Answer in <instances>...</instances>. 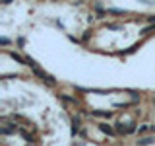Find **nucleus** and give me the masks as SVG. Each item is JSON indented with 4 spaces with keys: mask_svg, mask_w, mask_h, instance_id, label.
<instances>
[{
    "mask_svg": "<svg viewBox=\"0 0 155 146\" xmlns=\"http://www.w3.org/2000/svg\"><path fill=\"white\" fill-rule=\"evenodd\" d=\"M0 43H2V45H10V39L8 37H0Z\"/></svg>",
    "mask_w": 155,
    "mask_h": 146,
    "instance_id": "ddd939ff",
    "label": "nucleus"
},
{
    "mask_svg": "<svg viewBox=\"0 0 155 146\" xmlns=\"http://www.w3.org/2000/svg\"><path fill=\"white\" fill-rule=\"evenodd\" d=\"M18 45H19V47H23V45H25V39L19 37V39H18Z\"/></svg>",
    "mask_w": 155,
    "mask_h": 146,
    "instance_id": "4468645a",
    "label": "nucleus"
},
{
    "mask_svg": "<svg viewBox=\"0 0 155 146\" xmlns=\"http://www.w3.org/2000/svg\"><path fill=\"white\" fill-rule=\"evenodd\" d=\"M10 2H12V0H2V4H4V6H6V4H10Z\"/></svg>",
    "mask_w": 155,
    "mask_h": 146,
    "instance_id": "2eb2a0df",
    "label": "nucleus"
},
{
    "mask_svg": "<svg viewBox=\"0 0 155 146\" xmlns=\"http://www.w3.org/2000/svg\"><path fill=\"white\" fill-rule=\"evenodd\" d=\"M147 129H149L147 125H142V127H140V129H138V134H143V133H145V130H147Z\"/></svg>",
    "mask_w": 155,
    "mask_h": 146,
    "instance_id": "9b49d317",
    "label": "nucleus"
},
{
    "mask_svg": "<svg viewBox=\"0 0 155 146\" xmlns=\"http://www.w3.org/2000/svg\"><path fill=\"white\" fill-rule=\"evenodd\" d=\"M136 130H138V129H136V125H134V123H130V125H128V129H126V134H132V133H136Z\"/></svg>",
    "mask_w": 155,
    "mask_h": 146,
    "instance_id": "6e6552de",
    "label": "nucleus"
},
{
    "mask_svg": "<svg viewBox=\"0 0 155 146\" xmlns=\"http://www.w3.org/2000/svg\"><path fill=\"white\" fill-rule=\"evenodd\" d=\"M93 117H101V119H110L113 117V111H91Z\"/></svg>",
    "mask_w": 155,
    "mask_h": 146,
    "instance_id": "20e7f679",
    "label": "nucleus"
},
{
    "mask_svg": "<svg viewBox=\"0 0 155 146\" xmlns=\"http://www.w3.org/2000/svg\"><path fill=\"white\" fill-rule=\"evenodd\" d=\"M8 55L12 57V58H14V61H16V62H19V64H27V58H25V57H21V55H18L16 51H10Z\"/></svg>",
    "mask_w": 155,
    "mask_h": 146,
    "instance_id": "7ed1b4c3",
    "label": "nucleus"
},
{
    "mask_svg": "<svg viewBox=\"0 0 155 146\" xmlns=\"http://www.w3.org/2000/svg\"><path fill=\"white\" fill-rule=\"evenodd\" d=\"M99 129H101V133H105V134H109V136H114L116 134V129H113L109 123H101Z\"/></svg>",
    "mask_w": 155,
    "mask_h": 146,
    "instance_id": "f03ea898",
    "label": "nucleus"
},
{
    "mask_svg": "<svg viewBox=\"0 0 155 146\" xmlns=\"http://www.w3.org/2000/svg\"><path fill=\"white\" fill-rule=\"evenodd\" d=\"M126 129H128V125L116 123V133H120V134H126Z\"/></svg>",
    "mask_w": 155,
    "mask_h": 146,
    "instance_id": "0eeeda50",
    "label": "nucleus"
},
{
    "mask_svg": "<svg viewBox=\"0 0 155 146\" xmlns=\"http://www.w3.org/2000/svg\"><path fill=\"white\" fill-rule=\"evenodd\" d=\"M58 99L60 101H64V103H78V99H74V97H70V96H64V94H58Z\"/></svg>",
    "mask_w": 155,
    "mask_h": 146,
    "instance_id": "423d86ee",
    "label": "nucleus"
},
{
    "mask_svg": "<svg viewBox=\"0 0 155 146\" xmlns=\"http://www.w3.org/2000/svg\"><path fill=\"white\" fill-rule=\"evenodd\" d=\"M153 31H155V23H153V26H149V27H145L142 33H143V35H149V33H153Z\"/></svg>",
    "mask_w": 155,
    "mask_h": 146,
    "instance_id": "1a4fd4ad",
    "label": "nucleus"
},
{
    "mask_svg": "<svg viewBox=\"0 0 155 146\" xmlns=\"http://www.w3.org/2000/svg\"><path fill=\"white\" fill-rule=\"evenodd\" d=\"M25 58H27V66H31V68H33V66H37L35 58H31V57H25Z\"/></svg>",
    "mask_w": 155,
    "mask_h": 146,
    "instance_id": "9d476101",
    "label": "nucleus"
},
{
    "mask_svg": "<svg viewBox=\"0 0 155 146\" xmlns=\"http://www.w3.org/2000/svg\"><path fill=\"white\" fill-rule=\"evenodd\" d=\"M31 72H33V74H35V76L39 78V80H43V82H45L47 86H51V88H54V86H56V80H54V78H52L51 74H47V72L43 70V68L33 66V68H31Z\"/></svg>",
    "mask_w": 155,
    "mask_h": 146,
    "instance_id": "f257e3e1",
    "label": "nucleus"
},
{
    "mask_svg": "<svg viewBox=\"0 0 155 146\" xmlns=\"http://www.w3.org/2000/svg\"><path fill=\"white\" fill-rule=\"evenodd\" d=\"M153 142H155L153 136H145V138H140L138 140V146H149V144H153Z\"/></svg>",
    "mask_w": 155,
    "mask_h": 146,
    "instance_id": "39448f33",
    "label": "nucleus"
},
{
    "mask_svg": "<svg viewBox=\"0 0 155 146\" xmlns=\"http://www.w3.org/2000/svg\"><path fill=\"white\" fill-rule=\"evenodd\" d=\"M107 27H109V29H120V23H109Z\"/></svg>",
    "mask_w": 155,
    "mask_h": 146,
    "instance_id": "f8f14e48",
    "label": "nucleus"
}]
</instances>
